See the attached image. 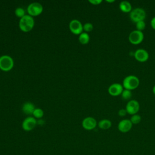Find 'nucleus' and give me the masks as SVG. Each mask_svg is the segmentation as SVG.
Returning a JSON list of instances; mask_svg holds the SVG:
<instances>
[{
	"label": "nucleus",
	"mask_w": 155,
	"mask_h": 155,
	"mask_svg": "<svg viewBox=\"0 0 155 155\" xmlns=\"http://www.w3.org/2000/svg\"><path fill=\"white\" fill-rule=\"evenodd\" d=\"M35 25V21L32 16L29 15H25L21 18L19 22V27L20 29L24 32L31 31Z\"/></svg>",
	"instance_id": "nucleus-2"
},
{
	"label": "nucleus",
	"mask_w": 155,
	"mask_h": 155,
	"mask_svg": "<svg viewBox=\"0 0 155 155\" xmlns=\"http://www.w3.org/2000/svg\"><path fill=\"white\" fill-rule=\"evenodd\" d=\"M15 13L17 17H19L20 18H22L25 15V10L23 8L21 7H18L16 8L15 11Z\"/></svg>",
	"instance_id": "nucleus-21"
},
{
	"label": "nucleus",
	"mask_w": 155,
	"mask_h": 155,
	"mask_svg": "<svg viewBox=\"0 0 155 155\" xmlns=\"http://www.w3.org/2000/svg\"><path fill=\"white\" fill-rule=\"evenodd\" d=\"M33 115L35 117V118H37V119L41 118L44 116V111L41 108H36L35 109L33 113Z\"/></svg>",
	"instance_id": "nucleus-20"
},
{
	"label": "nucleus",
	"mask_w": 155,
	"mask_h": 155,
	"mask_svg": "<svg viewBox=\"0 0 155 155\" xmlns=\"http://www.w3.org/2000/svg\"><path fill=\"white\" fill-rule=\"evenodd\" d=\"M134 59L140 62H145L149 58L148 51L143 48L137 49L134 53Z\"/></svg>",
	"instance_id": "nucleus-11"
},
{
	"label": "nucleus",
	"mask_w": 155,
	"mask_h": 155,
	"mask_svg": "<svg viewBox=\"0 0 155 155\" xmlns=\"http://www.w3.org/2000/svg\"><path fill=\"white\" fill-rule=\"evenodd\" d=\"M79 41L81 44L85 45L87 44L90 41V36L86 32H82L79 35Z\"/></svg>",
	"instance_id": "nucleus-17"
},
{
	"label": "nucleus",
	"mask_w": 155,
	"mask_h": 155,
	"mask_svg": "<svg viewBox=\"0 0 155 155\" xmlns=\"http://www.w3.org/2000/svg\"><path fill=\"white\" fill-rule=\"evenodd\" d=\"M93 29V25L90 22H87L83 25V30H84L86 33L92 31Z\"/></svg>",
	"instance_id": "nucleus-23"
},
{
	"label": "nucleus",
	"mask_w": 155,
	"mask_h": 155,
	"mask_svg": "<svg viewBox=\"0 0 155 155\" xmlns=\"http://www.w3.org/2000/svg\"><path fill=\"white\" fill-rule=\"evenodd\" d=\"M82 126L86 130H92L97 126V121L93 117H87L83 119Z\"/></svg>",
	"instance_id": "nucleus-13"
},
{
	"label": "nucleus",
	"mask_w": 155,
	"mask_h": 155,
	"mask_svg": "<svg viewBox=\"0 0 155 155\" xmlns=\"http://www.w3.org/2000/svg\"><path fill=\"white\" fill-rule=\"evenodd\" d=\"M69 28L71 33L75 35H80L83 31V25L78 19H73L69 24Z\"/></svg>",
	"instance_id": "nucleus-8"
},
{
	"label": "nucleus",
	"mask_w": 155,
	"mask_h": 155,
	"mask_svg": "<svg viewBox=\"0 0 155 155\" xmlns=\"http://www.w3.org/2000/svg\"><path fill=\"white\" fill-rule=\"evenodd\" d=\"M88 2L93 5H99L102 2V0H89Z\"/></svg>",
	"instance_id": "nucleus-25"
},
{
	"label": "nucleus",
	"mask_w": 155,
	"mask_h": 155,
	"mask_svg": "<svg viewBox=\"0 0 155 155\" xmlns=\"http://www.w3.org/2000/svg\"><path fill=\"white\" fill-rule=\"evenodd\" d=\"M140 84L139 79L135 75H128L124 78L122 81V86L124 89L133 90L136 89Z\"/></svg>",
	"instance_id": "nucleus-1"
},
{
	"label": "nucleus",
	"mask_w": 155,
	"mask_h": 155,
	"mask_svg": "<svg viewBox=\"0 0 155 155\" xmlns=\"http://www.w3.org/2000/svg\"><path fill=\"white\" fill-rule=\"evenodd\" d=\"M37 122L35 117L29 116L26 117L22 123V127L24 130L30 131L32 130L36 125Z\"/></svg>",
	"instance_id": "nucleus-10"
},
{
	"label": "nucleus",
	"mask_w": 155,
	"mask_h": 155,
	"mask_svg": "<svg viewBox=\"0 0 155 155\" xmlns=\"http://www.w3.org/2000/svg\"><path fill=\"white\" fill-rule=\"evenodd\" d=\"M141 119H142L141 116L138 114H135L132 115L130 119V120L131 122V123L133 124V125H136V124H139L141 121Z\"/></svg>",
	"instance_id": "nucleus-19"
},
{
	"label": "nucleus",
	"mask_w": 155,
	"mask_h": 155,
	"mask_svg": "<svg viewBox=\"0 0 155 155\" xmlns=\"http://www.w3.org/2000/svg\"><path fill=\"white\" fill-rule=\"evenodd\" d=\"M144 39L143 31L134 30L130 32L128 35V41L133 45H138L140 44Z\"/></svg>",
	"instance_id": "nucleus-5"
},
{
	"label": "nucleus",
	"mask_w": 155,
	"mask_h": 155,
	"mask_svg": "<svg viewBox=\"0 0 155 155\" xmlns=\"http://www.w3.org/2000/svg\"><path fill=\"white\" fill-rule=\"evenodd\" d=\"M133 127V124L128 119H124L119 121L117 125L119 131L122 133L129 132Z\"/></svg>",
	"instance_id": "nucleus-9"
},
{
	"label": "nucleus",
	"mask_w": 155,
	"mask_h": 155,
	"mask_svg": "<svg viewBox=\"0 0 155 155\" xmlns=\"http://www.w3.org/2000/svg\"><path fill=\"white\" fill-rule=\"evenodd\" d=\"M120 96H121V97L124 100H127V101L129 100L130 101V100H131V98L132 97V92L131 90L124 89Z\"/></svg>",
	"instance_id": "nucleus-18"
},
{
	"label": "nucleus",
	"mask_w": 155,
	"mask_h": 155,
	"mask_svg": "<svg viewBox=\"0 0 155 155\" xmlns=\"http://www.w3.org/2000/svg\"><path fill=\"white\" fill-rule=\"evenodd\" d=\"M127 114V112L125 110V108H121L118 111V115L120 117H124Z\"/></svg>",
	"instance_id": "nucleus-24"
},
{
	"label": "nucleus",
	"mask_w": 155,
	"mask_h": 155,
	"mask_svg": "<svg viewBox=\"0 0 155 155\" xmlns=\"http://www.w3.org/2000/svg\"><path fill=\"white\" fill-rule=\"evenodd\" d=\"M152 91H153V94L155 95V85L153 86V89H152Z\"/></svg>",
	"instance_id": "nucleus-27"
},
{
	"label": "nucleus",
	"mask_w": 155,
	"mask_h": 155,
	"mask_svg": "<svg viewBox=\"0 0 155 155\" xmlns=\"http://www.w3.org/2000/svg\"><path fill=\"white\" fill-rule=\"evenodd\" d=\"M150 25L151 28L155 30V16L153 17L150 21Z\"/></svg>",
	"instance_id": "nucleus-26"
},
{
	"label": "nucleus",
	"mask_w": 155,
	"mask_h": 155,
	"mask_svg": "<svg viewBox=\"0 0 155 155\" xmlns=\"http://www.w3.org/2000/svg\"><path fill=\"white\" fill-rule=\"evenodd\" d=\"M124 89V88L121 84L113 83L109 86L108 92L112 96H117L121 94Z\"/></svg>",
	"instance_id": "nucleus-12"
},
{
	"label": "nucleus",
	"mask_w": 155,
	"mask_h": 155,
	"mask_svg": "<svg viewBox=\"0 0 155 155\" xmlns=\"http://www.w3.org/2000/svg\"><path fill=\"white\" fill-rule=\"evenodd\" d=\"M43 10L42 5L39 2H32L27 7V13L31 16H36L41 14Z\"/></svg>",
	"instance_id": "nucleus-6"
},
{
	"label": "nucleus",
	"mask_w": 155,
	"mask_h": 155,
	"mask_svg": "<svg viewBox=\"0 0 155 155\" xmlns=\"http://www.w3.org/2000/svg\"><path fill=\"white\" fill-rule=\"evenodd\" d=\"M119 9L123 13H130L132 10V6L131 3L127 1H122L119 3Z\"/></svg>",
	"instance_id": "nucleus-14"
},
{
	"label": "nucleus",
	"mask_w": 155,
	"mask_h": 155,
	"mask_svg": "<svg viewBox=\"0 0 155 155\" xmlns=\"http://www.w3.org/2000/svg\"><path fill=\"white\" fill-rule=\"evenodd\" d=\"M14 65L12 58L8 55H2L0 57V69L4 71L11 70Z\"/></svg>",
	"instance_id": "nucleus-4"
},
{
	"label": "nucleus",
	"mask_w": 155,
	"mask_h": 155,
	"mask_svg": "<svg viewBox=\"0 0 155 155\" xmlns=\"http://www.w3.org/2000/svg\"><path fill=\"white\" fill-rule=\"evenodd\" d=\"M35 109V107L34 104L30 102H25L22 107V110L23 112L27 114H33Z\"/></svg>",
	"instance_id": "nucleus-15"
},
{
	"label": "nucleus",
	"mask_w": 155,
	"mask_h": 155,
	"mask_svg": "<svg viewBox=\"0 0 155 155\" xmlns=\"http://www.w3.org/2000/svg\"><path fill=\"white\" fill-rule=\"evenodd\" d=\"M125 108L127 112V114L132 116L133 114H137L140 109V104L137 101L131 99L127 102Z\"/></svg>",
	"instance_id": "nucleus-7"
},
{
	"label": "nucleus",
	"mask_w": 155,
	"mask_h": 155,
	"mask_svg": "<svg viewBox=\"0 0 155 155\" xmlns=\"http://www.w3.org/2000/svg\"><path fill=\"white\" fill-rule=\"evenodd\" d=\"M97 125H98L99 128L102 130H108L111 128V127L112 125V123L110 120L104 119L101 120L98 122Z\"/></svg>",
	"instance_id": "nucleus-16"
},
{
	"label": "nucleus",
	"mask_w": 155,
	"mask_h": 155,
	"mask_svg": "<svg viewBox=\"0 0 155 155\" xmlns=\"http://www.w3.org/2000/svg\"><path fill=\"white\" fill-rule=\"evenodd\" d=\"M146 12L145 10L140 7H137L132 9L129 14L130 19L135 24L140 21H144L146 18Z\"/></svg>",
	"instance_id": "nucleus-3"
},
{
	"label": "nucleus",
	"mask_w": 155,
	"mask_h": 155,
	"mask_svg": "<svg viewBox=\"0 0 155 155\" xmlns=\"http://www.w3.org/2000/svg\"><path fill=\"white\" fill-rule=\"evenodd\" d=\"M107 2H109V3H112L114 2V0H111V1H108V0H106Z\"/></svg>",
	"instance_id": "nucleus-28"
},
{
	"label": "nucleus",
	"mask_w": 155,
	"mask_h": 155,
	"mask_svg": "<svg viewBox=\"0 0 155 155\" xmlns=\"http://www.w3.org/2000/svg\"><path fill=\"white\" fill-rule=\"evenodd\" d=\"M146 27V24L144 21H140L136 23V28L137 30L142 31Z\"/></svg>",
	"instance_id": "nucleus-22"
}]
</instances>
